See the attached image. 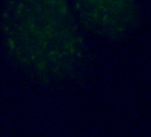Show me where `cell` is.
Masks as SVG:
<instances>
[{"instance_id": "obj_1", "label": "cell", "mask_w": 151, "mask_h": 137, "mask_svg": "<svg viewBox=\"0 0 151 137\" xmlns=\"http://www.w3.org/2000/svg\"><path fill=\"white\" fill-rule=\"evenodd\" d=\"M88 24L98 30H120L132 18V0H77Z\"/></svg>"}]
</instances>
